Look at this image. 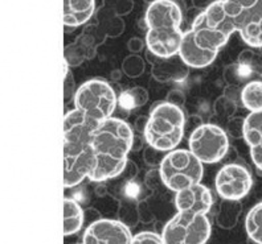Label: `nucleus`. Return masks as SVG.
<instances>
[{
	"mask_svg": "<svg viewBox=\"0 0 262 244\" xmlns=\"http://www.w3.org/2000/svg\"><path fill=\"white\" fill-rule=\"evenodd\" d=\"M130 228L121 221L98 219L85 230L83 244H131Z\"/></svg>",
	"mask_w": 262,
	"mask_h": 244,
	"instance_id": "obj_12",
	"label": "nucleus"
},
{
	"mask_svg": "<svg viewBox=\"0 0 262 244\" xmlns=\"http://www.w3.org/2000/svg\"><path fill=\"white\" fill-rule=\"evenodd\" d=\"M94 16H96V22L107 37L115 38L125 32L126 26L123 19L112 10L106 8L105 6L99 7L94 13Z\"/></svg>",
	"mask_w": 262,
	"mask_h": 244,
	"instance_id": "obj_18",
	"label": "nucleus"
},
{
	"mask_svg": "<svg viewBox=\"0 0 262 244\" xmlns=\"http://www.w3.org/2000/svg\"><path fill=\"white\" fill-rule=\"evenodd\" d=\"M131 244H164L162 235H158L157 232L143 231L134 235Z\"/></svg>",
	"mask_w": 262,
	"mask_h": 244,
	"instance_id": "obj_28",
	"label": "nucleus"
},
{
	"mask_svg": "<svg viewBox=\"0 0 262 244\" xmlns=\"http://www.w3.org/2000/svg\"><path fill=\"white\" fill-rule=\"evenodd\" d=\"M166 155L167 152L159 151V149L154 148V147L148 145V144L143 149V160L150 166H160V164L163 162Z\"/></svg>",
	"mask_w": 262,
	"mask_h": 244,
	"instance_id": "obj_26",
	"label": "nucleus"
},
{
	"mask_svg": "<svg viewBox=\"0 0 262 244\" xmlns=\"http://www.w3.org/2000/svg\"><path fill=\"white\" fill-rule=\"evenodd\" d=\"M244 140L250 151V157L262 172V111L250 112L245 117Z\"/></svg>",
	"mask_w": 262,
	"mask_h": 244,
	"instance_id": "obj_16",
	"label": "nucleus"
},
{
	"mask_svg": "<svg viewBox=\"0 0 262 244\" xmlns=\"http://www.w3.org/2000/svg\"><path fill=\"white\" fill-rule=\"evenodd\" d=\"M241 102L250 112L262 111V82L250 81L241 89Z\"/></svg>",
	"mask_w": 262,
	"mask_h": 244,
	"instance_id": "obj_20",
	"label": "nucleus"
},
{
	"mask_svg": "<svg viewBox=\"0 0 262 244\" xmlns=\"http://www.w3.org/2000/svg\"><path fill=\"white\" fill-rule=\"evenodd\" d=\"M237 110V103L232 99H229L228 96L223 95L217 99V102L214 103V111L219 116L227 117L228 120L232 119V116L234 115Z\"/></svg>",
	"mask_w": 262,
	"mask_h": 244,
	"instance_id": "obj_24",
	"label": "nucleus"
},
{
	"mask_svg": "<svg viewBox=\"0 0 262 244\" xmlns=\"http://www.w3.org/2000/svg\"><path fill=\"white\" fill-rule=\"evenodd\" d=\"M244 128H245V117H232L227 123L228 136H232L234 139H244Z\"/></svg>",
	"mask_w": 262,
	"mask_h": 244,
	"instance_id": "obj_27",
	"label": "nucleus"
},
{
	"mask_svg": "<svg viewBox=\"0 0 262 244\" xmlns=\"http://www.w3.org/2000/svg\"><path fill=\"white\" fill-rule=\"evenodd\" d=\"M216 191L223 200L240 201L248 196L253 186L250 172L241 164L224 165L214 178Z\"/></svg>",
	"mask_w": 262,
	"mask_h": 244,
	"instance_id": "obj_10",
	"label": "nucleus"
},
{
	"mask_svg": "<svg viewBox=\"0 0 262 244\" xmlns=\"http://www.w3.org/2000/svg\"><path fill=\"white\" fill-rule=\"evenodd\" d=\"M82 244H83V243H82Z\"/></svg>",
	"mask_w": 262,
	"mask_h": 244,
	"instance_id": "obj_34",
	"label": "nucleus"
},
{
	"mask_svg": "<svg viewBox=\"0 0 262 244\" xmlns=\"http://www.w3.org/2000/svg\"><path fill=\"white\" fill-rule=\"evenodd\" d=\"M85 215L81 205L73 198H64V235L71 236L82 228Z\"/></svg>",
	"mask_w": 262,
	"mask_h": 244,
	"instance_id": "obj_19",
	"label": "nucleus"
},
{
	"mask_svg": "<svg viewBox=\"0 0 262 244\" xmlns=\"http://www.w3.org/2000/svg\"><path fill=\"white\" fill-rule=\"evenodd\" d=\"M118 106L114 89L102 80H90L77 89L74 107L94 123L101 124L113 116Z\"/></svg>",
	"mask_w": 262,
	"mask_h": 244,
	"instance_id": "obj_7",
	"label": "nucleus"
},
{
	"mask_svg": "<svg viewBox=\"0 0 262 244\" xmlns=\"http://www.w3.org/2000/svg\"><path fill=\"white\" fill-rule=\"evenodd\" d=\"M166 102L167 103H171V105L176 106V107L183 108V106L186 103V95H184V92H183L182 90L173 89L167 94Z\"/></svg>",
	"mask_w": 262,
	"mask_h": 244,
	"instance_id": "obj_30",
	"label": "nucleus"
},
{
	"mask_svg": "<svg viewBox=\"0 0 262 244\" xmlns=\"http://www.w3.org/2000/svg\"><path fill=\"white\" fill-rule=\"evenodd\" d=\"M144 45L146 42L141 37H131L127 41V49L131 54H138L143 51Z\"/></svg>",
	"mask_w": 262,
	"mask_h": 244,
	"instance_id": "obj_31",
	"label": "nucleus"
},
{
	"mask_svg": "<svg viewBox=\"0 0 262 244\" xmlns=\"http://www.w3.org/2000/svg\"><path fill=\"white\" fill-rule=\"evenodd\" d=\"M106 8L112 10L118 16H126L134 8V0H103V4Z\"/></svg>",
	"mask_w": 262,
	"mask_h": 244,
	"instance_id": "obj_25",
	"label": "nucleus"
},
{
	"mask_svg": "<svg viewBox=\"0 0 262 244\" xmlns=\"http://www.w3.org/2000/svg\"><path fill=\"white\" fill-rule=\"evenodd\" d=\"M148 124V116H139L137 117V120L134 123V130L141 135H144V131L147 128Z\"/></svg>",
	"mask_w": 262,
	"mask_h": 244,
	"instance_id": "obj_32",
	"label": "nucleus"
},
{
	"mask_svg": "<svg viewBox=\"0 0 262 244\" xmlns=\"http://www.w3.org/2000/svg\"><path fill=\"white\" fill-rule=\"evenodd\" d=\"M217 54L219 53H216V52H209L200 48L195 42V38H193L191 31H187L183 36L179 56L188 67L203 69V67L209 66V65L213 64Z\"/></svg>",
	"mask_w": 262,
	"mask_h": 244,
	"instance_id": "obj_15",
	"label": "nucleus"
},
{
	"mask_svg": "<svg viewBox=\"0 0 262 244\" xmlns=\"http://www.w3.org/2000/svg\"><path fill=\"white\" fill-rule=\"evenodd\" d=\"M99 124L78 110L64 116V186L74 187L82 184L96 168L92 140Z\"/></svg>",
	"mask_w": 262,
	"mask_h": 244,
	"instance_id": "obj_3",
	"label": "nucleus"
},
{
	"mask_svg": "<svg viewBox=\"0 0 262 244\" xmlns=\"http://www.w3.org/2000/svg\"><path fill=\"white\" fill-rule=\"evenodd\" d=\"M134 145V132L119 117H109L93 132L96 168L89 176L92 182H105L122 175L128 162V153Z\"/></svg>",
	"mask_w": 262,
	"mask_h": 244,
	"instance_id": "obj_2",
	"label": "nucleus"
},
{
	"mask_svg": "<svg viewBox=\"0 0 262 244\" xmlns=\"http://www.w3.org/2000/svg\"><path fill=\"white\" fill-rule=\"evenodd\" d=\"M211 231L207 215L178 212L164 226L162 239L164 244H205Z\"/></svg>",
	"mask_w": 262,
	"mask_h": 244,
	"instance_id": "obj_8",
	"label": "nucleus"
},
{
	"mask_svg": "<svg viewBox=\"0 0 262 244\" xmlns=\"http://www.w3.org/2000/svg\"><path fill=\"white\" fill-rule=\"evenodd\" d=\"M200 48L219 53L233 32L262 48V0H220L199 13L189 29Z\"/></svg>",
	"mask_w": 262,
	"mask_h": 244,
	"instance_id": "obj_1",
	"label": "nucleus"
},
{
	"mask_svg": "<svg viewBox=\"0 0 262 244\" xmlns=\"http://www.w3.org/2000/svg\"><path fill=\"white\" fill-rule=\"evenodd\" d=\"M96 13V0H64V26L77 28Z\"/></svg>",
	"mask_w": 262,
	"mask_h": 244,
	"instance_id": "obj_17",
	"label": "nucleus"
},
{
	"mask_svg": "<svg viewBox=\"0 0 262 244\" xmlns=\"http://www.w3.org/2000/svg\"><path fill=\"white\" fill-rule=\"evenodd\" d=\"M118 101L121 102L122 107H125L126 110L142 107V106L147 103L148 92L143 87L137 86V87H133V89L125 90L118 98Z\"/></svg>",
	"mask_w": 262,
	"mask_h": 244,
	"instance_id": "obj_22",
	"label": "nucleus"
},
{
	"mask_svg": "<svg viewBox=\"0 0 262 244\" xmlns=\"http://www.w3.org/2000/svg\"><path fill=\"white\" fill-rule=\"evenodd\" d=\"M147 60L152 66L151 74L158 82H180L186 80L188 76L189 67L184 64L179 54L169 58H160L147 51Z\"/></svg>",
	"mask_w": 262,
	"mask_h": 244,
	"instance_id": "obj_14",
	"label": "nucleus"
},
{
	"mask_svg": "<svg viewBox=\"0 0 262 244\" xmlns=\"http://www.w3.org/2000/svg\"><path fill=\"white\" fill-rule=\"evenodd\" d=\"M76 82H74L73 74L69 71L67 76H64V98L65 102H69L71 99H74L76 96Z\"/></svg>",
	"mask_w": 262,
	"mask_h": 244,
	"instance_id": "obj_29",
	"label": "nucleus"
},
{
	"mask_svg": "<svg viewBox=\"0 0 262 244\" xmlns=\"http://www.w3.org/2000/svg\"><path fill=\"white\" fill-rule=\"evenodd\" d=\"M144 19L147 22L146 46L154 56L169 58L178 56L184 33L183 13L173 0H155L148 6Z\"/></svg>",
	"mask_w": 262,
	"mask_h": 244,
	"instance_id": "obj_4",
	"label": "nucleus"
},
{
	"mask_svg": "<svg viewBox=\"0 0 262 244\" xmlns=\"http://www.w3.org/2000/svg\"><path fill=\"white\" fill-rule=\"evenodd\" d=\"M144 69H146V62L139 54H128L122 61V71L131 80L139 78L144 73Z\"/></svg>",
	"mask_w": 262,
	"mask_h": 244,
	"instance_id": "obj_23",
	"label": "nucleus"
},
{
	"mask_svg": "<svg viewBox=\"0 0 262 244\" xmlns=\"http://www.w3.org/2000/svg\"><path fill=\"white\" fill-rule=\"evenodd\" d=\"M217 2H220V0H192V4H193L195 8H198V10L204 12V11H207L209 7L213 6V4L217 3Z\"/></svg>",
	"mask_w": 262,
	"mask_h": 244,
	"instance_id": "obj_33",
	"label": "nucleus"
},
{
	"mask_svg": "<svg viewBox=\"0 0 262 244\" xmlns=\"http://www.w3.org/2000/svg\"><path fill=\"white\" fill-rule=\"evenodd\" d=\"M246 234L254 243L262 244V202L253 206L245 218Z\"/></svg>",
	"mask_w": 262,
	"mask_h": 244,
	"instance_id": "obj_21",
	"label": "nucleus"
},
{
	"mask_svg": "<svg viewBox=\"0 0 262 244\" xmlns=\"http://www.w3.org/2000/svg\"><path fill=\"white\" fill-rule=\"evenodd\" d=\"M186 116L183 108L162 102L151 107L147 128L144 131V140L148 145L171 152L184 137L186 132Z\"/></svg>",
	"mask_w": 262,
	"mask_h": 244,
	"instance_id": "obj_5",
	"label": "nucleus"
},
{
	"mask_svg": "<svg viewBox=\"0 0 262 244\" xmlns=\"http://www.w3.org/2000/svg\"><path fill=\"white\" fill-rule=\"evenodd\" d=\"M107 36L97 22L85 26L81 35L72 44L67 45L64 49V60L69 66H80L85 61L96 57L97 49L106 41Z\"/></svg>",
	"mask_w": 262,
	"mask_h": 244,
	"instance_id": "obj_11",
	"label": "nucleus"
},
{
	"mask_svg": "<svg viewBox=\"0 0 262 244\" xmlns=\"http://www.w3.org/2000/svg\"><path fill=\"white\" fill-rule=\"evenodd\" d=\"M212 205H213V198L211 190L203 184L186 187L178 191L175 196V206L178 212L207 215Z\"/></svg>",
	"mask_w": 262,
	"mask_h": 244,
	"instance_id": "obj_13",
	"label": "nucleus"
},
{
	"mask_svg": "<svg viewBox=\"0 0 262 244\" xmlns=\"http://www.w3.org/2000/svg\"><path fill=\"white\" fill-rule=\"evenodd\" d=\"M203 162L195 157L191 151L187 149H173L164 157L159 166V173L164 186L171 191H178L202 184L204 176Z\"/></svg>",
	"mask_w": 262,
	"mask_h": 244,
	"instance_id": "obj_6",
	"label": "nucleus"
},
{
	"mask_svg": "<svg viewBox=\"0 0 262 244\" xmlns=\"http://www.w3.org/2000/svg\"><path fill=\"white\" fill-rule=\"evenodd\" d=\"M189 151L203 164H216L224 159L229 149V137L216 124H202L192 131L188 140Z\"/></svg>",
	"mask_w": 262,
	"mask_h": 244,
	"instance_id": "obj_9",
	"label": "nucleus"
}]
</instances>
